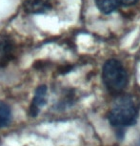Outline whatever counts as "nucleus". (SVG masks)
Returning <instances> with one entry per match:
<instances>
[{
  "instance_id": "nucleus-3",
  "label": "nucleus",
  "mask_w": 140,
  "mask_h": 146,
  "mask_svg": "<svg viewBox=\"0 0 140 146\" xmlns=\"http://www.w3.org/2000/svg\"><path fill=\"white\" fill-rule=\"evenodd\" d=\"M15 44L10 35L0 34V68L7 66L13 58Z\"/></svg>"
},
{
  "instance_id": "nucleus-7",
  "label": "nucleus",
  "mask_w": 140,
  "mask_h": 146,
  "mask_svg": "<svg viewBox=\"0 0 140 146\" xmlns=\"http://www.w3.org/2000/svg\"><path fill=\"white\" fill-rule=\"evenodd\" d=\"M12 120L11 107L4 101H0V128L6 127Z\"/></svg>"
},
{
  "instance_id": "nucleus-4",
  "label": "nucleus",
  "mask_w": 140,
  "mask_h": 146,
  "mask_svg": "<svg viewBox=\"0 0 140 146\" xmlns=\"http://www.w3.org/2000/svg\"><path fill=\"white\" fill-rule=\"evenodd\" d=\"M47 100H48V88L46 85H40L35 90L34 98L29 108V115L32 117H37L41 108L46 104Z\"/></svg>"
},
{
  "instance_id": "nucleus-2",
  "label": "nucleus",
  "mask_w": 140,
  "mask_h": 146,
  "mask_svg": "<svg viewBox=\"0 0 140 146\" xmlns=\"http://www.w3.org/2000/svg\"><path fill=\"white\" fill-rule=\"evenodd\" d=\"M102 78L111 93H120L128 83V74L121 63L116 59H110L103 66Z\"/></svg>"
},
{
  "instance_id": "nucleus-1",
  "label": "nucleus",
  "mask_w": 140,
  "mask_h": 146,
  "mask_svg": "<svg viewBox=\"0 0 140 146\" xmlns=\"http://www.w3.org/2000/svg\"><path fill=\"white\" fill-rule=\"evenodd\" d=\"M138 117V108L133 98L122 96L115 100L109 113V121L112 126L122 130L135 124Z\"/></svg>"
},
{
  "instance_id": "nucleus-6",
  "label": "nucleus",
  "mask_w": 140,
  "mask_h": 146,
  "mask_svg": "<svg viewBox=\"0 0 140 146\" xmlns=\"http://www.w3.org/2000/svg\"><path fill=\"white\" fill-rule=\"evenodd\" d=\"M51 9V0H26L24 3L25 12L28 13H32V15L44 13Z\"/></svg>"
},
{
  "instance_id": "nucleus-5",
  "label": "nucleus",
  "mask_w": 140,
  "mask_h": 146,
  "mask_svg": "<svg viewBox=\"0 0 140 146\" xmlns=\"http://www.w3.org/2000/svg\"><path fill=\"white\" fill-rule=\"evenodd\" d=\"M139 0H95L97 8L104 13H111L121 7L131 6Z\"/></svg>"
}]
</instances>
